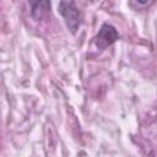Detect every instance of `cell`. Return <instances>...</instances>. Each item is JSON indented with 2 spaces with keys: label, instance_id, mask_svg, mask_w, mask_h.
I'll return each instance as SVG.
<instances>
[{
  "label": "cell",
  "instance_id": "6da1fadb",
  "mask_svg": "<svg viewBox=\"0 0 157 157\" xmlns=\"http://www.w3.org/2000/svg\"><path fill=\"white\" fill-rule=\"evenodd\" d=\"M58 11L63 16L69 31L75 34L82 23V13L75 1H60Z\"/></svg>",
  "mask_w": 157,
  "mask_h": 157
},
{
  "label": "cell",
  "instance_id": "7a4b0ae2",
  "mask_svg": "<svg viewBox=\"0 0 157 157\" xmlns=\"http://www.w3.org/2000/svg\"><path fill=\"white\" fill-rule=\"evenodd\" d=\"M118 38H119V34L115 27L109 23H103L98 34L94 38V44L98 49H105L107 47L112 45Z\"/></svg>",
  "mask_w": 157,
  "mask_h": 157
},
{
  "label": "cell",
  "instance_id": "3957f363",
  "mask_svg": "<svg viewBox=\"0 0 157 157\" xmlns=\"http://www.w3.org/2000/svg\"><path fill=\"white\" fill-rule=\"evenodd\" d=\"M31 6H32L33 18L40 20L48 13V11L50 9V2H48V1H37V2H31Z\"/></svg>",
  "mask_w": 157,
  "mask_h": 157
}]
</instances>
